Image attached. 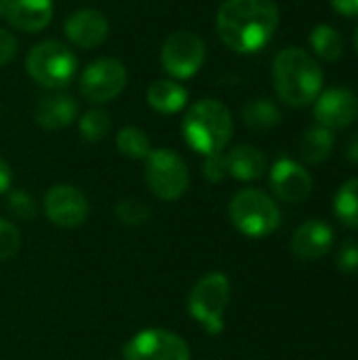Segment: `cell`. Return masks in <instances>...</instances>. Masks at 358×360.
Returning <instances> with one entry per match:
<instances>
[{"mask_svg": "<svg viewBox=\"0 0 358 360\" xmlns=\"http://www.w3.org/2000/svg\"><path fill=\"white\" fill-rule=\"evenodd\" d=\"M0 19H2V11H0Z\"/></svg>", "mask_w": 358, "mask_h": 360, "instance_id": "d590c367", "label": "cell"}, {"mask_svg": "<svg viewBox=\"0 0 358 360\" xmlns=\"http://www.w3.org/2000/svg\"><path fill=\"white\" fill-rule=\"evenodd\" d=\"M232 133V114L217 99H200L192 103L181 120V135L186 143L203 156L219 154L230 143Z\"/></svg>", "mask_w": 358, "mask_h": 360, "instance_id": "3957f363", "label": "cell"}, {"mask_svg": "<svg viewBox=\"0 0 358 360\" xmlns=\"http://www.w3.org/2000/svg\"><path fill=\"white\" fill-rule=\"evenodd\" d=\"M11 181H13L11 167L6 165V160H2V158H0V194L8 192V188H11Z\"/></svg>", "mask_w": 358, "mask_h": 360, "instance_id": "d6a6232c", "label": "cell"}, {"mask_svg": "<svg viewBox=\"0 0 358 360\" xmlns=\"http://www.w3.org/2000/svg\"><path fill=\"white\" fill-rule=\"evenodd\" d=\"M276 0H224L215 27L219 40L234 53L251 55L262 51L279 27Z\"/></svg>", "mask_w": 358, "mask_h": 360, "instance_id": "6da1fadb", "label": "cell"}, {"mask_svg": "<svg viewBox=\"0 0 358 360\" xmlns=\"http://www.w3.org/2000/svg\"><path fill=\"white\" fill-rule=\"evenodd\" d=\"M310 46L323 61H338L344 55V38L342 34L327 23H319L310 32Z\"/></svg>", "mask_w": 358, "mask_h": 360, "instance_id": "7402d4cb", "label": "cell"}, {"mask_svg": "<svg viewBox=\"0 0 358 360\" xmlns=\"http://www.w3.org/2000/svg\"><path fill=\"white\" fill-rule=\"evenodd\" d=\"M243 120L253 131H268L281 122V110L268 97H253L243 108Z\"/></svg>", "mask_w": 358, "mask_h": 360, "instance_id": "44dd1931", "label": "cell"}, {"mask_svg": "<svg viewBox=\"0 0 358 360\" xmlns=\"http://www.w3.org/2000/svg\"><path fill=\"white\" fill-rule=\"evenodd\" d=\"M2 17L23 34L42 32L53 19V0H0Z\"/></svg>", "mask_w": 358, "mask_h": 360, "instance_id": "9a60e30c", "label": "cell"}, {"mask_svg": "<svg viewBox=\"0 0 358 360\" xmlns=\"http://www.w3.org/2000/svg\"><path fill=\"white\" fill-rule=\"evenodd\" d=\"M270 186L285 202H304L312 192L310 173L291 158H281L270 171Z\"/></svg>", "mask_w": 358, "mask_h": 360, "instance_id": "5bb4252c", "label": "cell"}, {"mask_svg": "<svg viewBox=\"0 0 358 360\" xmlns=\"http://www.w3.org/2000/svg\"><path fill=\"white\" fill-rule=\"evenodd\" d=\"M358 116L357 95L348 89L335 86L321 93L314 101V118L319 127H325L329 131L346 129L352 124Z\"/></svg>", "mask_w": 358, "mask_h": 360, "instance_id": "7c38bea8", "label": "cell"}, {"mask_svg": "<svg viewBox=\"0 0 358 360\" xmlns=\"http://www.w3.org/2000/svg\"><path fill=\"white\" fill-rule=\"evenodd\" d=\"M335 215L348 228L358 230V177L346 181L335 194Z\"/></svg>", "mask_w": 358, "mask_h": 360, "instance_id": "cb8c5ba5", "label": "cell"}, {"mask_svg": "<svg viewBox=\"0 0 358 360\" xmlns=\"http://www.w3.org/2000/svg\"><path fill=\"white\" fill-rule=\"evenodd\" d=\"M21 249V232L15 224L0 217V262L13 259Z\"/></svg>", "mask_w": 358, "mask_h": 360, "instance_id": "4316f807", "label": "cell"}, {"mask_svg": "<svg viewBox=\"0 0 358 360\" xmlns=\"http://www.w3.org/2000/svg\"><path fill=\"white\" fill-rule=\"evenodd\" d=\"M116 217H118L124 226L137 228V226H143V224L150 219V209H148L143 202L135 200V198H127V200H122V202L116 207Z\"/></svg>", "mask_w": 358, "mask_h": 360, "instance_id": "484cf974", "label": "cell"}, {"mask_svg": "<svg viewBox=\"0 0 358 360\" xmlns=\"http://www.w3.org/2000/svg\"><path fill=\"white\" fill-rule=\"evenodd\" d=\"M333 238H335V234L327 221L310 219V221H304L293 232L291 251L295 257H300L304 262H314V259H321L323 255L329 253Z\"/></svg>", "mask_w": 358, "mask_h": 360, "instance_id": "2e32d148", "label": "cell"}, {"mask_svg": "<svg viewBox=\"0 0 358 360\" xmlns=\"http://www.w3.org/2000/svg\"><path fill=\"white\" fill-rule=\"evenodd\" d=\"M127 82L129 74L122 61L99 57L80 74V95L91 103H110L124 91Z\"/></svg>", "mask_w": 358, "mask_h": 360, "instance_id": "9c48e42d", "label": "cell"}, {"mask_svg": "<svg viewBox=\"0 0 358 360\" xmlns=\"http://www.w3.org/2000/svg\"><path fill=\"white\" fill-rule=\"evenodd\" d=\"M6 207H8V213L21 221H30L36 217V205L32 200V196L25 192V190H13L8 192V198H6Z\"/></svg>", "mask_w": 358, "mask_h": 360, "instance_id": "83f0119b", "label": "cell"}, {"mask_svg": "<svg viewBox=\"0 0 358 360\" xmlns=\"http://www.w3.org/2000/svg\"><path fill=\"white\" fill-rule=\"evenodd\" d=\"M230 281L224 272L205 274L190 291L188 312L211 335L224 331V314L230 304Z\"/></svg>", "mask_w": 358, "mask_h": 360, "instance_id": "5b68a950", "label": "cell"}, {"mask_svg": "<svg viewBox=\"0 0 358 360\" xmlns=\"http://www.w3.org/2000/svg\"><path fill=\"white\" fill-rule=\"evenodd\" d=\"M76 116H78V101L63 91L44 95L34 108L36 124H40L46 131H61L70 127L76 120Z\"/></svg>", "mask_w": 358, "mask_h": 360, "instance_id": "e0dca14e", "label": "cell"}, {"mask_svg": "<svg viewBox=\"0 0 358 360\" xmlns=\"http://www.w3.org/2000/svg\"><path fill=\"white\" fill-rule=\"evenodd\" d=\"M17 55V40L11 32L0 27V65H6Z\"/></svg>", "mask_w": 358, "mask_h": 360, "instance_id": "4dcf8cb0", "label": "cell"}, {"mask_svg": "<svg viewBox=\"0 0 358 360\" xmlns=\"http://www.w3.org/2000/svg\"><path fill=\"white\" fill-rule=\"evenodd\" d=\"M146 181L160 200H177L188 192L190 171L177 152L158 148L146 158Z\"/></svg>", "mask_w": 358, "mask_h": 360, "instance_id": "52a82bcc", "label": "cell"}, {"mask_svg": "<svg viewBox=\"0 0 358 360\" xmlns=\"http://www.w3.org/2000/svg\"><path fill=\"white\" fill-rule=\"evenodd\" d=\"M276 95L291 108H306L317 101L323 89V70L310 53L287 46L276 53L272 63Z\"/></svg>", "mask_w": 358, "mask_h": 360, "instance_id": "7a4b0ae2", "label": "cell"}, {"mask_svg": "<svg viewBox=\"0 0 358 360\" xmlns=\"http://www.w3.org/2000/svg\"><path fill=\"white\" fill-rule=\"evenodd\" d=\"M342 17H358V0H329Z\"/></svg>", "mask_w": 358, "mask_h": 360, "instance_id": "1f68e13d", "label": "cell"}, {"mask_svg": "<svg viewBox=\"0 0 358 360\" xmlns=\"http://www.w3.org/2000/svg\"><path fill=\"white\" fill-rule=\"evenodd\" d=\"M228 175L238 181H255L266 173V156L253 146H236L226 154Z\"/></svg>", "mask_w": 358, "mask_h": 360, "instance_id": "d6986e66", "label": "cell"}, {"mask_svg": "<svg viewBox=\"0 0 358 360\" xmlns=\"http://www.w3.org/2000/svg\"><path fill=\"white\" fill-rule=\"evenodd\" d=\"M116 148L122 156L131 158V160H146L148 154L152 152V143L150 137L143 129L139 127H122L116 135Z\"/></svg>", "mask_w": 358, "mask_h": 360, "instance_id": "603a6c76", "label": "cell"}, {"mask_svg": "<svg viewBox=\"0 0 358 360\" xmlns=\"http://www.w3.org/2000/svg\"><path fill=\"white\" fill-rule=\"evenodd\" d=\"M78 70V59L74 51L59 40H42L30 49L25 55L27 76L44 89L61 91L65 89Z\"/></svg>", "mask_w": 358, "mask_h": 360, "instance_id": "277c9868", "label": "cell"}, {"mask_svg": "<svg viewBox=\"0 0 358 360\" xmlns=\"http://www.w3.org/2000/svg\"><path fill=\"white\" fill-rule=\"evenodd\" d=\"M333 133L325 127H312L302 135L300 154L308 165H321L333 152Z\"/></svg>", "mask_w": 358, "mask_h": 360, "instance_id": "ffe728a7", "label": "cell"}, {"mask_svg": "<svg viewBox=\"0 0 358 360\" xmlns=\"http://www.w3.org/2000/svg\"><path fill=\"white\" fill-rule=\"evenodd\" d=\"M230 219L245 236L262 238L281 226V209L266 192L249 188L230 200Z\"/></svg>", "mask_w": 358, "mask_h": 360, "instance_id": "8992f818", "label": "cell"}, {"mask_svg": "<svg viewBox=\"0 0 358 360\" xmlns=\"http://www.w3.org/2000/svg\"><path fill=\"white\" fill-rule=\"evenodd\" d=\"M65 38L80 49H97L110 36V23L97 8H78L63 23Z\"/></svg>", "mask_w": 358, "mask_h": 360, "instance_id": "4fadbf2b", "label": "cell"}, {"mask_svg": "<svg viewBox=\"0 0 358 360\" xmlns=\"http://www.w3.org/2000/svg\"><path fill=\"white\" fill-rule=\"evenodd\" d=\"M338 268L344 274H352L358 270V245L354 240H348L340 253H338Z\"/></svg>", "mask_w": 358, "mask_h": 360, "instance_id": "f546056e", "label": "cell"}, {"mask_svg": "<svg viewBox=\"0 0 358 360\" xmlns=\"http://www.w3.org/2000/svg\"><path fill=\"white\" fill-rule=\"evenodd\" d=\"M188 89L173 80V78H160L152 82L146 91L148 105L158 114H177L188 105Z\"/></svg>", "mask_w": 358, "mask_h": 360, "instance_id": "ac0fdd59", "label": "cell"}, {"mask_svg": "<svg viewBox=\"0 0 358 360\" xmlns=\"http://www.w3.org/2000/svg\"><path fill=\"white\" fill-rule=\"evenodd\" d=\"M203 175L211 181V184H219L228 177V167H226V154H211L205 156L203 162Z\"/></svg>", "mask_w": 358, "mask_h": 360, "instance_id": "f1b7e54d", "label": "cell"}, {"mask_svg": "<svg viewBox=\"0 0 358 360\" xmlns=\"http://www.w3.org/2000/svg\"><path fill=\"white\" fill-rule=\"evenodd\" d=\"M124 360H190L188 344L171 331L165 329H146L133 335L124 348Z\"/></svg>", "mask_w": 358, "mask_h": 360, "instance_id": "30bf717a", "label": "cell"}, {"mask_svg": "<svg viewBox=\"0 0 358 360\" xmlns=\"http://www.w3.org/2000/svg\"><path fill=\"white\" fill-rule=\"evenodd\" d=\"M205 57H207L205 40L188 30H177L169 34L160 46L162 70L173 80H188L196 76L205 63Z\"/></svg>", "mask_w": 358, "mask_h": 360, "instance_id": "ba28073f", "label": "cell"}, {"mask_svg": "<svg viewBox=\"0 0 358 360\" xmlns=\"http://www.w3.org/2000/svg\"><path fill=\"white\" fill-rule=\"evenodd\" d=\"M354 46H357V53H358V27H357V32H354Z\"/></svg>", "mask_w": 358, "mask_h": 360, "instance_id": "e575fe53", "label": "cell"}, {"mask_svg": "<svg viewBox=\"0 0 358 360\" xmlns=\"http://www.w3.org/2000/svg\"><path fill=\"white\" fill-rule=\"evenodd\" d=\"M78 131H80V137L89 143H95V141H101L103 137H108V133L112 131V120L110 116L103 112V110H89L80 116L78 120Z\"/></svg>", "mask_w": 358, "mask_h": 360, "instance_id": "d4e9b609", "label": "cell"}, {"mask_svg": "<svg viewBox=\"0 0 358 360\" xmlns=\"http://www.w3.org/2000/svg\"><path fill=\"white\" fill-rule=\"evenodd\" d=\"M46 217L59 228H78L89 217V200L87 196L68 184L53 186L42 200Z\"/></svg>", "mask_w": 358, "mask_h": 360, "instance_id": "8fae6325", "label": "cell"}, {"mask_svg": "<svg viewBox=\"0 0 358 360\" xmlns=\"http://www.w3.org/2000/svg\"><path fill=\"white\" fill-rule=\"evenodd\" d=\"M346 156H348L350 162L358 165V133H354V135L348 139V143H346Z\"/></svg>", "mask_w": 358, "mask_h": 360, "instance_id": "836d02e7", "label": "cell"}]
</instances>
